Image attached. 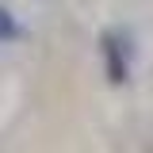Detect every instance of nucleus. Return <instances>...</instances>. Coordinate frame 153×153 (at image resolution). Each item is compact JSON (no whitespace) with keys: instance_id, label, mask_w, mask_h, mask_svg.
Listing matches in <instances>:
<instances>
[{"instance_id":"obj_1","label":"nucleus","mask_w":153,"mask_h":153,"mask_svg":"<svg viewBox=\"0 0 153 153\" xmlns=\"http://www.w3.org/2000/svg\"><path fill=\"white\" fill-rule=\"evenodd\" d=\"M126 35L119 31H103L100 35V54H103V69H107V80L111 84H126L130 80V57H126Z\"/></svg>"},{"instance_id":"obj_2","label":"nucleus","mask_w":153,"mask_h":153,"mask_svg":"<svg viewBox=\"0 0 153 153\" xmlns=\"http://www.w3.org/2000/svg\"><path fill=\"white\" fill-rule=\"evenodd\" d=\"M12 38H19V23L8 8H0V42H12Z\"/></svg>"}]
</instances>
